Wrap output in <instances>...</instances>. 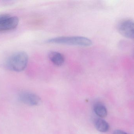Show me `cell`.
I'll list each match as a JSON object with an SVG mask.
<instances>
[{
  "instance_id": "1",
  "label": "cell",
  "mask_w": 134,
  "mask_h": 134,
  "mask_svg": "<svg viewBox=\"0 0 134 134\" xmlns=\"http://www.w3.org/2000/svg\"><path fill=\"white\" fill-rule=\"evenodd\" d=\"M46 42L49 43L64 44L70 45L88 46L92 45L90 39L82 36H62L48 39Z\"/></svg>"
},
{
  "instance_id": "2",
  "label": "cell",
  "mask_w": 134,
  "mask_h": 134,
  "mask_svg": "<svg viewBox=\"0 0 134 134\" xmlns=\"http://www.w3.org/2000/svg\"><path fill=\"white\" fill-rule=\"evenodd\" d=\"M28 62V56L24 52L16 53L9 57L7 61V67L14 71H22L26 67Z\"/></svg>"
},
{
  "instance_id": "3",
  "label": "cell",
  "mask_w": 134,
  "mask_h": 134,
  "mask_svg": "<svg viewBox=\"0 0 134 134\" xmlns=\"http://www.w3.org/2000/svg\"><path fill=\"white\" fill-rule=\"evenodd\" d=\"M118 31L122 35L127 38H134V21L131 20H122L118 25Z\"/></svg>"
},
{
  "instance_id": "4",
  "label": "cell",
  "mask_w": 134,
  "mask_h": 134,
  "mask_svg": "<svg viewBox=\"0 0 134 134\" xmlns=\"http://www.w3.org/2000/svg\"><path fill=\"white\" fill-rule=\"evenodd\" d=\"M19 19L16 17L4 15L0 19V31L10 30L15 29L19 24Z\"/></svg>"
},
{
  "instance_id": "5",
  "label": "cell",
  "mask_w": 134,
  "mask_h": 134,
  "mask_svg": "<svg viewBox=\"0 0 134 134\" xmlns=\"http://www.w3.org/2000/svg\"><path fill=\"white\" fill-rule=\"evenodd\" d=\"M19 99L23 103L31 106L38 105L41 101V98L38 95L29 92L21 93Z\"/></svg>"
},
{
  "instance_id": "6",
  "label": "cell",
  "mask_w": 134,
  "mask_h": 134,
  "mask_svg": "<svg viewBox=\"0 0 134 134\" xmlns=\"http://www.w3.org/2000/svg\"><path fill=\"white\" fill-rule=\"evenodd\" d=\"M48 57L53 63L57 66H61L65 61V57L62 53L55 51H52L49 53Z\"/></svg>"
},
{
  "instance_id": "7",
  "label": "cell",
  "mask_w": 134,
  "mask_h": 134,
  "mask_svg": "<svg viewBox=\"0 0 134 134\" xmlns=\"http://www.w3.org/2000/svg\"><path fill=\"white\" fill-rule=\"evenodd\" d=\"M94 126L98 131L106 133L109 130L110 126L109 124L103 119H98L94 121Z\"/></svg>"
},
{
  "instance_id": "8",
  "label": "cell",
  "mask_w": 134,
  "mask_h": 134,
  "mask_svg": "<svg viewBox=\"0 0 134 134\" xmlns=\"http://www.w3.org/2000/svg\"><path fill=\"white\" fill-rule=\"evenodd\" d=\"M94 111L95 114L100 118H104L108 115L106 107L101 103L96 104L94 107Z\"/></svg>"
},
{
  "instance_id": "9",
  "label": "cell",
  "mask_w": 134,
  "mask_h": 134,
  "mask_svg": "<svg viewBox=\"0 0 134 134\" xmlns=\"http://www.w3.org/2000/svg\"><path fill=\"white\" fill-rule=\"evenodd\" d=\"M113 134H128L126 132L120 130H116L114 131Z\"/></svg>"
},
{
  "instance_id": "10",
  "label": "cell",
  "mask_w": 134,
  "mask_h": 134,
  "mask_svg": "<svg viewBox=\"0 0 134 134\" xmlns=\"http://www.w3.org/2000/svg\"><path fill=\"white\" fill-rule=\"evenodd\" d=\"M3 15H0V19H1V18L2 17V16H3Z\"/></svg>"
}]
</instances>
